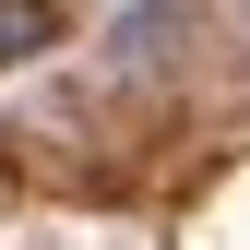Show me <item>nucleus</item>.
I'll return each mask as SVG.
<instances>
[{"label":"nucleus","instance_id":"obj_1","mask_svg":"<svg viewBox=\"0 0 250 250\" xmlns=\"http://www.w3.org/2000/svg\"><path fill=\"white\" fill-rule=\"evenodd\" d=\"M36 48H60V12H48V0H0V72L36 60Z\"/></svg>","mask_w":250,"mask_h":250}]
</instances>
